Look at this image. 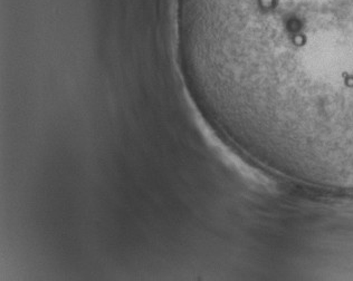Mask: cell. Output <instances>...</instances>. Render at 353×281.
<instances>
[{"label": "cell", "mask_w": 353, "mask_h": 281, "mask_svg": "<svg viewBox=\"0 0 353 281\" xmlns=\"http://www.w3.org/2000/svg\"><path fill=\"white\" fill-rule=\"evenodd\" d=\"M185 87L250 160L353 147V0H176Z\"/></svg>", "instance_id": "cell-1"}]
</instances>
